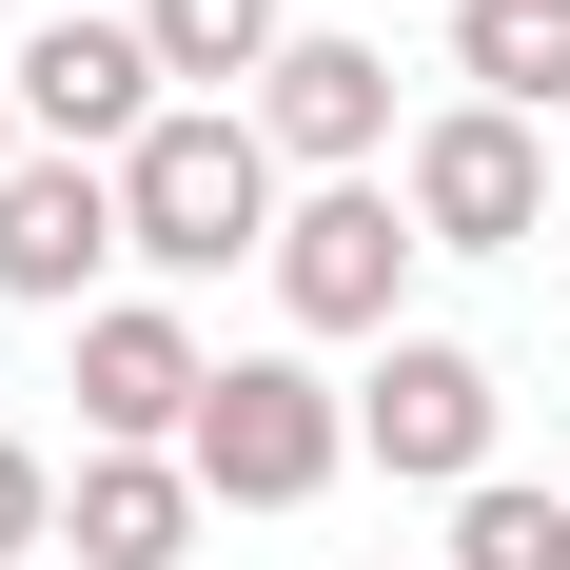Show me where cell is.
<instances>
[{
	"label": "cell",
	"instance_id": "cell-8",
	"mask_svg": "<svg viewBox=\"0 0 570 570\" xmlns=\"http://www.w3.org/2000/svg\"><path fill=\"white\" fill-rule=\"evenodd\" d=\"M256 138L295 158V197H315V177H394V158H413V118H394V40L295 20V59L256 79Z\"/></svg>",
	"mask_w": 570,
	"mask_h": 570
},
{
	"label": "cell",
	"instance_id": "cell-6",
	"mask_svg": "<svg viewBox=\"0 0 570 570\" xmlns=\"http://www.w3.org/2000/svg\"><path fill=\"white\" fill-rule=\"evenodd\" d=\"M413 236L433 256H512V236H551V118H492V99H433L394 158Z\"/></svg>",
	"mask_w": 570,
	"mask_h": 570
},
{
	"label": "cell",
	"instance_id": "cell-3",
	"mask_svg": "<svg viewBox=\"0 0 570 570\" xmlns=\"http://www.w3.org/2000/svg\"><path fill=\"white\" fill-rule=\"evenodd\" d=\"M354 472V394L335 374H315V354H217V394H197V492H217V512H315V492H335Z\"/></svg>",
	"mask_w": 570,
	"mask_h": 570
},
{
	"label": "cell",
	"instance_id": "cell-14",
	"mask_svg": "<svg viewBox=\"0 0 570 570\" xmlns=\"http://www.w3.org/2000/svg\"><path fill=\"white\" fill-rule=\"evenodd\" d=\"M20 551H59V453H40V433H0V570H20Z\"/></svg>",
	"mask_w": 570,
	"mask_h": 570
},
{
	"label": "cell",
	"instance_id": "cell-4",
	"mask_svg": "<svg viewBox=\"0 0 570 570\" xmlns=\"http://www.w3.org/2000/svg\"><path fill=\"white\" fill-rule=\"evenodd\" d=\"M492 433H512V374H492L472 335L354 354V453L394 472V492H492Z\"/></svg>",
	"mask_w": 570,
	"mask_h": 570
},
{
	"label": "cell",
	"instance_id": "cell-5",
	"mask_svg": "<svg viewBox=\"0 0 570 570\" xmlns=\"http://www.w3.org/2000/svg\"><path fill=\"white\" fill-rule=\"evenodd\" d=\"M0 79H20V138H40V158H138V138H158L177 118V79H158V40H138V0H59L40 40L0 59Z\"/></svg>",
	"mask_w": 570,
	"mask_h": 570
},
{
	"label": "cell",
	"instance_id": "cell-1",
	"mask_svg": "<svg viewBox=\"0 0 570 570\" xmlns=\"http://www.w3.org/2000/svg\"><path fill=\"white\" fill-rule=\"evenodd\" d=\"M118 217H138V276H236V256H256V276H276V217H295V158L276 138H256V99H177L158 138H138V158H118Z\"/></svg>",
	"mask_w": 570,
	"mask_h": 570
},
{
	"label": "cell",
	"instance_id": "cell-12",
	"mask_svg": "<svg viewBox=\"0 0 570 570\" xmlns=\"http://www.w3.org/2000/svg\"><path fill=\"white\" fill-rule=\"evenodd\" d=\"M453 79L492 118H570V0H453Z\"/></svg>",
	"mask_w": 570,
	"mask_h": 570
},
{
	"label": "cell",
	"instance_id": "cell-9",
	"mask_svg": "<svg viewBox=\"0 0 570 570\" xmlns=\"http://www.w3.org/2000/svg\"><path fill=\"white\" fill-rule=\"evenodd\" d=\"M138 217H118V158H20L0 177V315H99Z\"/></svg>",
	"mask_w": 570,
	"mask_h": 570
},
{
	"label": "cell",
	"instance_id": "cell-10",
	"mask_svg": "<svg viewBox=\"0 0 570 570\" xmlns=\"http://www.w3.org/2000/svg\"><path fill=\"white\" fill-rule=\"evenodd\" d=\"M197 512H217L197 453H79V472H59V551H79V570H177Z\"/></svg>",
	"mask_w": 570,
	"mask_h": 570
},
{
	"label": "cell",
	"instance_id": "cell-2",
	"mask_svg": "<svg viewBox=\"0 0 570 570\" xmlns=\"http://www.w3.org/2000/svg\"><path fill=\"white\" fill-rule=\"evenodd\" d=\"M413 256H433V236H413L394 177H315L276 217V335L295 354H394L413 335Z\"/></svg>",
	"mask_w": 570,
	"mask_h": 570
},
{
	"label": "cell",
	"instance_id": "cell-16",
	"mask_svg": "<svg viewBox=\"0 0 570 570\" xmlns=\"http://www.w3.org/2000/svg\"><path fill=\"white\" fill-rule=\"evenodd\" d=\"M40 20H59V0H40Z\"/></svg>",
	"mask_w": 570,
	"mask_h": 570
},
{
	"label": "cell",
	"instance_id": "cell-13",
	"mask_svg": "<svg viewBox=\"0 0 570 570\" xmlns=\"http://www.w3.org/2000/svg\"><path fill=\"white\" fill-rule=\"evenodd\" d=\"M433 570H570V492H531V472L453 492V551H433Z\"/></svg>",
	"mask_w": 570,
	"mask_h": 570
},
{
	"label": "cell",
	"instance_id": "cell-15",
	"mask_svg": "<svg viewBox=\"0 0 570 570\" xmlns=\"http://www.w3.org/2000/svg\"><path fill=\"white\" fill-rule=\"evenodd\" d=\"M20 158H40V138H20V79H0V177H20Z\"/></svg>",
	"mask_w": 570,
	"mask_h": 570
},
{
	"label": "cell",
	"instance_id": "cell-7",
	"mask_svg": "<svg viewBox=\"0 0 570 570\" xmlns=\"http://www.w3.org/2000/svg\"><path fill=\"white\" fill-rule=\"evenodd\" d=\"M197 394H217V335L177 295H99L79 315V453H197Z\"/></svg>",
	"mask_w": 570,
	"mask_h": 570
},
{
	"label": "cell",
	"instance_id": "cell-11",
	"mask_svg": "<svg viewBox=\"0 0 570 570\" xmlns=\"http://www.w3.org/2000/svg\"><path fill=\"white\" fill-rule=\"evenodd\" d=\"M138 40H158L177 99H256V79L295 59V0H138Z\"/></svg>",
	"mask_w": 570,
	"mask_h": 570
}]
</instances>
